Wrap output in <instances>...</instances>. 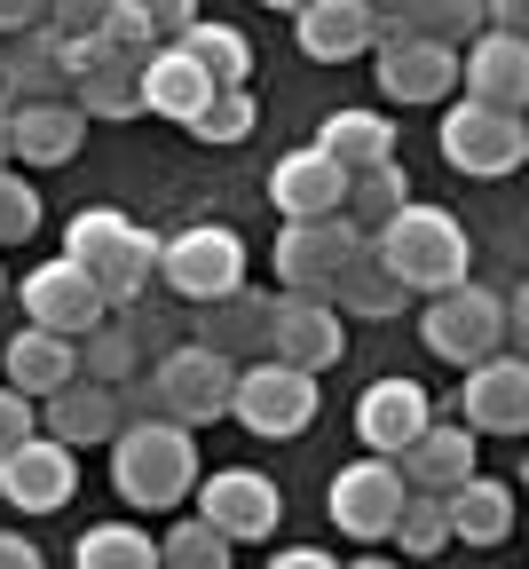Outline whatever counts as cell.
<instances>
[{"label":"cell","instance_id":"cell-1","mask_svg":"<svg viewBox=\"0 0 529 569\" xmlns=\"http://www.w3.org/2000/svg\"><path fill=\"white\" fill-rule=\"evenodd\" d=\"M198 427L167 419V411H142V419H119V436H111V482L127 507H150V515H167L190 498L198 482Z\"/></svg>","mask_w":529,"mask_h":569},{"label":"cell","instance_id":"cell-2","mask_svg":"<svg viewBox=\"0 0 529 569\" xmlns=\"http://www.w3.org/2000/svg\"><path fill=\"white\" fill-rule=\"evenodd\" d=\"M371 246H380V261L411 284V293H442V284H459L467 269H475V238H467V222L450 206H419V198H403L380 230H371Z\"/></svg>","mask_w":529,"mask_h":569},{"label":"cell","instance_id":"cell-3","mask_svg":"<svg viewBox=\"0 0 529 569\" xmlns=\"http://www.w3.org/2000/svg\"><path fill=\"white\" fill-rule=\"evenodd\" d=\"M63 253L103 284V301H134L142 284H159V238H150L142 222H127L119 206L71 213V222H63Z\"/></svg>","mask_w":529,"mask_h":569},{"label":"cell","instance_id":"cell-4","mask_svg":"<svg viewBox=\"0 0 529 569\" xmlns=\"http://www.w3.org/2000/svg\"><path fill=\"white\" fill-rule=\"evenodd\" d=\"M506 325H513V309L490 293V284H442V293H427V309H419V340L442 356V365H482V356H498L506 348Z\"/></svg>","mask_w":529,"mask_h":569},{"label":"cell","instance_id":"cell-5","mask_svg":"<svg viewBox=\"0 0 529 569\" xmlns=\"http://www.w3.org/2000/svg\"><path fill=\"white\" fill-rule=\"evenodd\" d=\"M442 159L459 174H475V182H498V174H513L529 159V127H521V111L467 96V103L442 111Z\"/></svg>","mask_w":529,"mask_h":569},{"label":"cell","instance_id":"cell-6","mask_svg":"<svg viewBox=\"0 0 529 569\" xmlns=\"http://www.w3.org/2000/svg\"><path fill=\"white\" fill-rule=\"evenodd\" d=\"M230 419H246L253 436L285 443V436H309L317 419V372L285 365V356H261V365H238V388H230Z\"/></svg>","mask_w":529,"mask_h":569},{"label":"cell","instance_id":"cell-7","mask_svg":"<svg viewBox=\"0 0 529 569\" xmlns=\"http://www.w3.org/2000/svg\"><path fill=\"white\" fill-rule=\"evenodd\" d=\"M159 277L182 301H221L246 284V238L230 222H190V230L159 238Z\"/></svg>","mask_w":529,"mask_h":569},{"label":"cell","instance_id":"cell-8","mask_svg":"<svg viewBox=\"0 0 529 569\" xmlns=\"http://www.w3.org/2000/svg\"><path fill=\"white\" fill-rule=\"evenodd\" d=\"M159 411L182 419V427H213V419H230V388H238V356L230 348H213V340H190V348H167V365H159Z\"/></svg>","mask_w":529,"mask_h":569},{"label":"cell","instance_id":"cell-9","mask_svg":"<svg viewBox=\"0 0 529 569\" xmlns=\"http://www.w3.org/2000/svg\"><path fill=\"white\" fill-rule=\"evenodd\" d=\"M403 490H411V482H403V467H396L388 451H363L356 467L332 475V498H325V507H332V530H340V538H363V546L388 538Z\"/></svg>","mask_w":529,"mask_h":569},{"label":"cell","instance_id":"cell-10","mask_svg":"<svg viewBox=\"0 0 529 569\" xmlns=\"http://www.w3.org/2000/svg\"><path fill=\"white\" fill-rule=\"evenodd\" d=\"M190 490H198V515L230 538V546H238V538L253 546V538H269V530L285 522V490H277L261 467H221V475H198Z\"/></svg>","mask_w":529,"mask_h":569},{"label":"cell","instance_id":"cell-11","mask_svg":"<svg viewBox=\"0 0 529 569\" xmlns=\"http://www.w3.org/2000/svg\"><path fill=\"white\" fill-rule=\"evenodd\" d=\"M269 356H285V365H300V372H332L348 356V317L325 293H277V309H269Z\"/></svg>","mask_w":529,"mask_h":569},{"label":"cell","instance_id":"cell-12","mask_svg":"<svg viewBox=\"0 0 529 569\" xmlns=\"http://www.w3.org/2000/svg\"><path fill=\"white\" fill-rule=\"evenodd\" d=\"M71 490H80V467H71V443H56L48 427L0 459V498L17 515H56V507H71Z\"/></svg>","mask_w":529,"mask_h":569},{"label":"cell","instance_id":"cell-13","mask_svg":"<svg viewBox=\"0 0 529 569\" xmlns=\"http://www.w3.org/2000/svg\"><path fill=\"white\" fill-rule=\"evenodd\" d=\"M363 230L348 222V213L332 206V213H300V222H285V238H277V284L285 293H325V277L340 269V253L356 246Z\"/></svg>","mask_w":529,"mask_h":569},{"label":"cell","instance_id":"cell-14","mask_svg":"<svg viewBox=\"0 0 529 569\" xmlns=\"http://www.w3.org/2000/svg\"><path fill=\"white\" fill-rule=\"evenodd\" d=\"M459 411L475 436H521L529 427V365L521 356H482V365H467V388H459Z\"/></svg>","mask_w":529,"mask_h":569},{"label":"cell","instance_id":"cell-15","mask_svg":"<svg viewBox=\"0 0 529 569\" xmlns=\"http://www.w3.org/2000/svg\"><path fill=\"white\" fill-rule=\"evenodd\" d=\"M325 301H332L340 317H371V325H388V317H403V309H411V284L380 261V246H371V238H356V246L340 253V269L325 277Z\"/></svg>","mask_w":529,"mask_h":569},{"label":"cell","instance_id":"cell-16","mask_svg":"<svg viewBox=\"0 0 529 569\" xmlns=\"http://www.w3.org/2000/svg\"><path fill=\"white\" fill-rule=\"evenodd\" d=\"M24 309H32V325H48V332H71L80 340L111 301H103V284L71 261V253H56V261H40L32 277H24Z\"/></svg>","mask_w":529,"mask_h":569},{"label":"cell","instance_id":"cell-17","mask_svg":"<svg viewBox=\"0 0 529 569\" xmlns=\"http://www.w3.org/2000/svg\"><path fill=\"white\" fill-rule=\"evenodd\" d=\"M371 56H380V96H396V103H435V96L459 88V48L450 40L403 32V40L371 48Z\"/></svg>","mask_w":529,"mask_h":569},{"label":"cell","instance_id":"cell-18","mask_svg":"<svg viewBox=\"0 0 529 569\" xmlns=\"http://www.w3.org/2000/svg\"><path fill=\"white\" fill-rule=\"evenodd\" d=\"M80 142H88V119L71 96H40V103H9V151L24 167H63V159H80Z\"/></svg>","mask_w":529,"mask_h":569},{"label":"cell","instance_id":"cell-19","mask_svg":"<svg viewBox=\"0 0 529 569\" xmlns=\"http://www.w3.org/2000/svg\"><path fill=\"white\" fill-rule=\"evenodd\" d=\"M40 427L56 443H111L119 436V388L111 380H88V372H71L56 396H40Z\"/></svg>","mask_w":529,"mask_h":569},{"label":"cell","instance_id":"cell-20","mask_svg":"<svg viewBox=\"0 0 529 569\" xmlns=\"http://www.w3.org/2000/svg\"><path fill=\"white\" fill-rule=\"evenodd\" d=\"M427 419H435V403H427V388L403 380V372H396V380H371V388L356 396V436H363V451H388V459H396Z\"/></svg>","mask_w":529,"mask_h":569},{"label":"cell","instance_id":"cell-21","mask_svg":"<svg viewBox=\"0 0 529 569\" xmlns=\"http://www.w3.org/2000/svg\"><path fill=\"white\" fill-rule=\"evenodd\" d=\"M442 515H450V546H482V553H498L506 538H513V490L498 482V475H459L442 490Z\"/></svg>","mask_w":529,"mask_h":569},{"label":"cell","instance_id":"cell-22","mask_svg":"<svg viewBox=\"0 0 529 569\" xmlns=\"http://www.w3.org/2000/svg\"><path fill=\"white\" fill-rule=\"evenodd\" d=\"M459 88L482 96V103L521 111V96H529V40L521 32H475L467 56H459Z\"/></svg>","mask_w":529,"mask_h":569},{"label":"cell","instance_id":"cell-23","mask_svg":"<svg viewBox=\"0 0 529 569\" xmlns=\"http://www.w3.org/2000/svg\"><path fill=\"white\" fill-rule=\"evenodd\" d=\"M340 190H348V167L325 159L317 142H300V151H285V159L269 167V206L285 213V222H300V213H332Z\"/></svg>","mask_w":529,"mask_h":569},{"label":"cell","instance_id":"cell-24","mask_svg":"<svg viewBox=\"0 0 529 569\" xmlns=\"http://www.w3.org/2000/svg\"><path fill=\"white\" fill-rule=\"evenodd\" d=\"M300 56L309 63H348V56H363L371 48V0H300Z\"/></svg>","mask_w":529,"mask_h":569},{"label":"cell","instance_id":"cell-25","mask_svg":"<svg viewBox=\"0 0 529 569\" xmlns=\"http://www.w3.org/2000/svg\"><path fill=\"white\" fill-rule=\"evenodd\" d=\"M134 88H142V111H150V119H174V127H182V119H190V111L213 96V80H206V71H198V63H190L174 40H159V48L142 56Z\"/></svg>","mask_w":529,"mask_h":569},{"label":"cell","instance_id":"cell-26","mask_svg":"<svg viewBox=\"0 0 529 569\" xmlns=\"http://www.w3.org/2000/svg\"><path fill=\"white\" fill-rule=\"evenodd\" d=\"M396 467H403V482H411V490H450L459 475H475V427H467V419H459V427L427 419L419 436L396 451Z\"/></svg>","mask_w":529,"mask_h":569},{"label":"cell","instance_id":"cell-27","mask_svg":"<svg viewBox=\"0 0 529 569\" xmlns=\"http://www.w3.org/2000/svg\"><path fill=\"white\" fill-rule=\"evenodd\" d=\"M0 88H9V103H40V96H63V40L48 24H24L9 32V48H0Z\"/></svg>","mask_w":529,"mask_h":569},{"label":"cell","instance_id":"cell-28","mask_svg":"<svg viewBox=\"0 0 529 569\" xmlns=\"http://www.w3.org/2000/svg\"><path fill=\"white\" fill-rule=\"evenodd\" d=\"M0 365H9V388H24V396H56L71 372H80V348H71V332L24 325L9 348H0Z\"/></svg>","mask_w":529,"mask_h":569},{"label":"cell","instance_id":"cell-29","mask_svg":"<svg viewBox=\"0 0 529 569\" xmlns=\"http://www.w3.org/2000/svg\"><path fill=\"white\" fill-rule=\"evenodd\" d=\"M174 48L206 71L213 88H238V80H253V40L238 32V24H206V17H190L182 32H174Z\"/></svg>","mask_w":529,"mask_h":569},{"label":"cell","instance_id":"cell-30","mask_svg":"<svg viewBox=\"0 0 529 569\" xmlns=\"http://www.w3.org/2000/svg\"><path fill=\"white\" fill-rule=\"evenodd\" d=\"M317 151H325V159H340V167L356 174V167H380V159H396V127H388L380 111H356V103H348V111H332V119H325Z\"/></svg>","mask_w":529,"mask_h":569},{"label":"cell","instance_id":"cell-31","mask_svg":"<svg viewBox=\"0 0 529 569\" xmlns=\"http://www.w3.org/2000/svg\"><path fill=\"white\" fill-rule=\"evenodd\" d=\"M206 309V325H198V340H213V348H269V309L277 301H261V293H221V301H198Z\"/></svg>","mask_w":529,"mask_h":569},{"label":"cell","instance_id":"cell-32","mask_svg":"<svg viewBox=\"0 0 529 569\" xmlns=\"http://www.w3.org/2000/svg\"><path fill=\"white\" fill-rule=\"evenodd\" d=\"M403 198H411L403 167H396V159H380V167H356V174H348V190H340V213H348V222L371 238V230H380V222H388V213H396Z\"/></svg>","mask_w":529,"mask_h":569},{"label":"cell","instance_id":"cell-33","mask_svg":"<svg viewBox=\"0 0 529 569\" xmlns=\"http://www.w3.org/2000/svg\"><path fill=\"white\" fill-rule=\"evenodd\" d=\"M63 96L80 103V119H150V111H142V88H134V71H127V63H96V71H80V80H71Z\"/></svg>","mask_w":529,"mask_h":569},{"label":"cell","instance_id":"cell-34","mask_svg":"<svg viewBox=\"0 0 529 569\" xmlns=\"http://www.w3.org/2000/svg\"><path fill=\"white\" fill-rule=\"evenodd\" d=\"M80 569H159V538L134 522H96L80 538Z\"/></svg>","mask_w":529,"mask_h":569},{"label":"cell","instance_id":"cell-35","mask_svg":"<svg viewBox=\"0 0 529 569\" xmlns=\"http://www.w3.org/2000/svg\"><path fill=\"white\" fill-rule=\"evenodd\" d=\"M411 561L442 553L450 546V515H442V490H403V507H396V530H388Z\"/></svg>","mask_w":529,"mask_h":569},{"label":"cell","instance_id":"cell-36","mask_svg":"<svg viewBox=\"0 0 529 569\" xmlns=\"http://www.w3.org/2000/svg\"><path fill=\"white\" fill-rule=\"evenodd\" d=\"M253 119H261V103H253V96H246V80H238V88H213L182 127H190L198 142H246V134H253Z\"/></svg>","mask_w":529,"mask_h":569},{"label":"cell","instance_id":"cell-37","mask_svg":"<svg viewBox=\"0 0 529 569\" xmlns=\"http://www.w3.org/2000/svg\"><path fill=\"white\" fill-rule=\"evenodd\" d=\"M388 9L411 24V32H427V40H475L482 32V0H388Z\"/></svg>","mask_w":529,"mask_h":569},{"label":"cell","instance_id":"cell-38","mask_svg":"<svg viewBox=\"0 0 529 569\" xmlns=\"http://www.w3.org/2000/svg\"><path fill=\"white\" fill-rule=\"evenodd\" d=\"M238 546L230 538H221L206 515H182L167 538H159V569H221V561H230Z\"/></svg>","mask_w":529,"mask_h":569},{"label":"cell","instance_id":"cell-39","mask_svg":"<svg viewBox=\"0 0 529 569\" xmlns=\"http://www.w3.org/2000/svg\"><path fill=\"white\" fill-rule=\"evenodd\" d=\"M71 348H80V372H88V380H111V388H119V380L134 372V348H127V332H119V325H103V317H96L80 340H71Z\"/></svg>","mask_w":529,"mask_h":569},{"label":"cell","instance_id":"cell-40","mask_svg":"<svg viewBox=\"0 0 529 569\" xmlns=\"http://www.w3.org/2000/svg\"><path fill=\"white\" fill-rule=\"evenodd\" d=\"M32 230H40V190L17 167H0V246H24Z\"/></svg>","mask_w":529,"mask_h":569},{"label":"cell","instance_id":"cell-41","mask_svg":"<svg viewBox=\"0 0 529 569\" xmlns=\"http://www.w3.org/2000/svg\"><path fill=\"white\" fill-rule=\"evenodd\" d=\"M24 436H40V396H24V388H0V459H9Z\"/></svg>","mask_w":529,"mask_h":569},{"label":"cell","instance_id":"cell-42","mask_svg":"<svg viewBox=\"0 0 529 569\" xmlns=\"http://www.w3.org/2000/svg\"><path fill=\"white\" fill-rule=\"evenodd\" d=\"M96 17H103V0H48V9H40V24H48L56 40H71V32H96Z\"/></svg>","mask_w":529,"mask_h":569},{"label":"cell","instance_id":"cell-43","mask_svg":"<svg viewBox=\"0 0 529 569\" xmlns=\"http://www.w3.org/2000/svg\"><path fill=\"white\" fill-rule=\"evenodd\" d=\"M134 9L150 17V32H159V40H174V32L198 17V0H134Z\"/></svg>","mask_w":529,"mask_h":569},{"label":"cell","instance_id":"cell-44","mask_svg":"<svg viewBox=\"0 0 529 569\" xmlns=\"http://www.w3.org/2000/svg\"><path fill=\"white\" fill-rule=\"evenodd\" d=\"M482 32H529V0H482Z\"/></svg>","mask_w":529,"mask_h":569},{"label":"cell","instance_id":"cell-45","mask_svg":"<svg viewBox=\"0 0 529 569\" xmlns=\"http://www.w3.org/2000/svg\"><path fill=\"white\" fill-rule=\"evenodd\" d=\"M0 569H40V546L17 538V530H0Z\"/></svg>","mask_w":529,"mask_h":569},{"label":"cell","instance_id":"cell-46","mask_svg":"<svg viewBox=\"0 0 529 569\" xmlns=\"http://www.w3.org/2000/svg\"><path fill=\"white\" fill-rule=\"evenodd\" d=\"M40 9H48V0H0V32H24V24H40Z\"/></svg>","mask_w":529,"mask_h":569},{"label":"cell","instance_id":"cell-47","mask_svg":"<svg viewBox=\"0 0 529 569\" xmlns=\"http://www.w3.org/2000/svg\"><path fill=\"white\" fill-rule=\"evenodd\" d=\"M17 151H9V96H0V167H9Z\"/></svg>","mask_w":529,"mask_h":569},{"label":"cell","instance_id":"cell-48","mask_svg":"<svg viewBox=\"0 0 529 569\" xmlns=\"http://www.w3.org/2000/svg\"><path fill=\"white\" fill-rule=\"evenodd\" d=\"M261 9H285V17H292V9H300V0H261Z\"/></svg>","mask_w":529,"mask_h":569},{"label":"cell","instance_id":"cell-49","mask_svg":"<svg viewBox=\"0 0 529 569\" xmlns=\"http://www.w3.org/2000/svg\"><path fill=\"white\" fill-rule=\"evenodd\" d=\"M0 293H9V277H0Z\"/></svg>","mask_w":529,"mask_h":569},{"label":"cell","instance_id":"cell-50","mask_svg":"<svg viewBox=\"0 0 529 569\" xmlns=\"http://www.w3.org/2000/svg\"><path fill=\"white\" fill-rule=\"evenodd\" d=\"M371 9H380V0H371Z\"/></svg>","mask_w":529,"mask_h":569}]
</instances>
